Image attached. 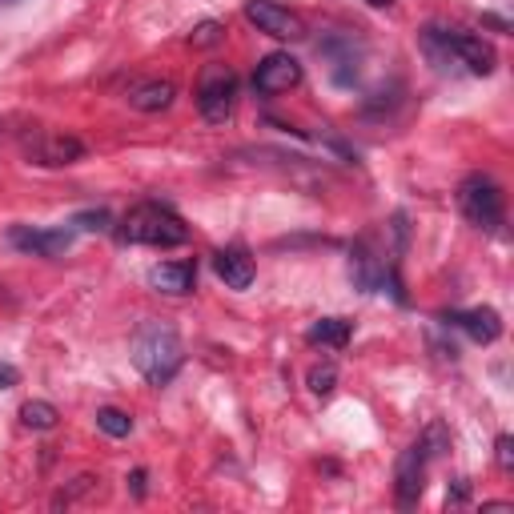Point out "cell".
Wrapping results in <instances>:
<instances>
[{
	"instance_id": "6da1fadb",
	"label": "cell",
	"mask_w": 514,
	"mask_h": 514,
	"mask_svg": "<svg viewBox=\"0 0 514 514\" xmlns=\"http://www.w3.org/2000/svg\"><path fill=\"white\" fill-rule=\"evenodd\" d=\"M185 362V350H181V338L173 326L165 322H145L137 334H133V366L141 370V378L149 386H169L177 378Z\"/></svg>"
},
{
	"instance_id": "7a4b0ae2",
	"label": "cell",
	"mask_w": 514,
	"mask_h": 514,
	"mask_svg": "<svg viewBox=\"0 0 514 514\" xmlns=\"http://www.w3.org/2000/svg\"><path fill=\"white\" fill-rule=\"evenodd\" d=\"M121 237L133 241V245H153V249H173V245H185L189 241V225L161 201H145V205H133L121 221Z\"/></svg>"
},
{
	"instance_id": "3957f363",
	"label": "cell",
	"mask_w": 514,
	"mask_h": 514,
	"mask_svg": "<svg viewBox=\"0 0 514 514\" xmlns=\"http://www.w3.org/2000/svg\"><path fill=\"white\" fill-rule=\"evenodd\" d=\"M422 41H426V49L434 53L438 65L458 61V65H466V73H474V77H490L494 65H498V53H494L482 37H470V33H454V29L430 25V29L422 33Z\"/></svg>"
},
{
	"instance_id": "277c9868",
	"label": "cell",
	"mask_w": 514,
	"mask_h": 514,
	"mask_svg": "<svg viewBox=\"0 0 514 514\" xmlns=\"http://www.w3.org/2000/svg\"><path fill=\"white\" fill-rule=\"evenodd\" d=\"M458 209L470 225L478 229H498L502 225V189L490 173H470L458 185Z\"/></svg>"
},
{
	"instance_id": "5b68a950",
	"label": "cell",
	"mask_w": 514,
	"mask_h": 514,
	"mask_svg": "<svg viewBox=\"0 0 514 514\" xmlns=\"http://www.w3.org/2000/svg\"><path fill=\"white\" fill-rule=\"evenodd\" d=\"M233 105H237V77L233 69L225 65H209L201 73V85H197V109L209 125H225L233 117Z\"/></svg>"
},
{
	"instance_id": "8992f818",
	"label": "cell",
	"mask_w": 514,
	"mask_h": 514,
	"mask_svg": "<svg viewBox=\"0 0 514 514\" xmlns=\"http://www.w3.org/2000/svg\"><path fill=\"white\" fill-rule=\"evenodd\" d=\"M245 21L274 41H302L306 37V21L298 13H290L286 5H278V0H245Z\"/></svg>"
},
{
	"instance_id": "52a82bcc",
	"label": "cell",
	"mask_w": 514,
	"mask_h": 514,
	"mask_svg": "<svg viewBox=\"0 0 514 514\" xmlns=\"http://www.w3.org/2000/svg\"><path fill=\"white\" fill-rule=\"evenodd\" d=\"M426 466H430V450L422 446V438L398 454V466H394V494H398V506H414V502L422 498Z\"/></svg>"
},
{
	"instance_id": "ba28073f",
	"label": "cell",
	"mask_w": 514,
	"mask_h": 514,
	"mask_svg": "<svg viewBox=\"0 0 514 514\" xmlns=\"http://www.w3.org/2000/svg\"><path fill=\"white\" fill-rule=\"evenodd\" d=\"M298 85H302V61L290 53H270L253 73V89L262 97H278V93H290Z\"/></svg>"
},
{
	"instance_id": "9c48e42d",
	"label": "cell",
	"mask_w": 514,
	"mask_h": 514,
	"mask_svg": "<svg viewBox=\"0 0 514 514\" xmlns=\"http://www.w3.org/2000/svg\"><path fill=\"white\" fill-rule=\"evenodd\" d=\"M73 237H77L73 225H57V229H29V225H17V229H9V241H13L17 249L33 253V257H61V253H69Z\"/></svg>"
},
{
	"instance_id": "30bf717a",
	"label": "cell",
	"mask_w": 514,
	"mask_h": 514,
	"mask_svg": "<svg viewBox=\"0 0 514 514\" xmlns=\"http://www.w3.org/2000/svg\"><path fill=\"white\" fill-rule=\"evenodd\" d=\"M442 322L454 326V330H462L478 346H490V342L502 338V318L490 306H482V310H450V314H442Z\"/></svg>"
},
{
	"instance_id": "8fae6325",
	"label": "cell",
	"mask_w": 514,
	"mask_h": 514,
	"mask_svg": "<svg viewBox=\"0 0 514 514\" xmlns=\"http://www.w3.org/2000/svg\"><path fill=\"white\" fill-rule=\"evenodd\" d=\"M213 274H217L229 290H249L253 278H257V266H253V257H249L241 245H229V249H217V253H213Z\"/></svg>"
},
{
	"instance_id": "7c38bea8",
	"label": "cell",
	"mask_w": 514,
	"mask_h": 514,
	"mask_svg": "<svg viewBox=\"0 0 514 514\" xmlns=\"http://www.w3.org/2000/svg\"><path fill=\"white\" fill-rule=\"evenodd\" d=\"M149 286L157 294H169V298H185L197 290V270L189 262H161L149 270Z\"/></svg>"
},
{
	"instance_id": "4fadbf2b",
	"label": "cell",
	"mask_w": 514,
	"mask_h": 514,
	"mask_svg": "<svg viewBox=\"0 0 514 514\" xmlns=\"http://www.w3.org/2000/svg\"><path fill=\"white\" fill-rule=\"evenodd\" d=\"M29 157L37 165H73L85 157V145L77 137H37L29 141Z\"/></svg>"
},
{
	"instance_id": "5bb4252c",
	"label": "cell",
	"mask_w": 514,
	"mask_h": 514,
	"mask_svg": "<svg viewBox=\"0 0 514 514\" xmlns=\"http://www.w3.org/2000/svg\"><path fill=\"white\" fill-rule=\"evenodd\" d=\"M173 97H177V85H173V81H161V77L137 81V85L129 89V105H133L137 113H165V109L173 105Z\"/></svg>"
},
{
	"instance_id": "9a60e30c",
	"label": "cell",
	"mask_w": 514,
	"mask_h": 514,
	"mask_svg": "<svg viewBox=\"0 0 514 514\" xmlns=\"http://www.w3.org/2000/svg\"><path fill=\"white\" fill-rule=\"evenodd\" d=\"M318 53H326L334 65H330V73H334V81L338 85H354L358 81V53H354V41H326V45H318Z\"/></svg>"
},
{
	"instance_id": "2e32d148",
	"label": "cell",
	"mask_w": 514,
	"mask_h": 514,
	"mask_svg": "<svg viewBox=\"0 0 514 514\" xmlns=\"http://www.w3.org/2000/svg\"><path fill=\"white\" fill-rule=\"evenodd\" d=\"M350 278H354L358 290H378V286L386 282V266L370 253L366 241H362V245L354 249V257H350Z\"/></svg>"
},
{
	"instance_id": "e0dca14e",
	"label": "cell",
	"mask_w": 514,
	"mask_h": 514,
	"mask_svg": "<svg viewBox=\"0 0 514 514\" xmlns=\"http://www.w3.org/2000/svg\"><path fill=\"white\" fill-rule=\"evenodd\" d=\"M350 334H354V326H350L346 318H322V322H314V326L306 330V342H310V346L346 350V346H350Z\"/></svg>"
},
{
	"instance_id": "ac0fdd59",
	"label": "cell",
	"mask_w": 514,
	"mask_h": 514,
	"mask_svg": "<svg viewBox=\"0 0 514 514\" xmlns=\"http://www.w3.org/2000/svg\"><path fill=\"white\" fill-rule=\"evenodd\" d=\"M57 406L53 402H41V398H33V402H25L21 406V422L29 426V430H53L57 426Z\"/></svg>"
},
{
	"instance_id": "d6986e66",
	"label": "cell",
	"mask_w": 514,
	"mask_h": 514,
	"mask_svg": "<svg viewBox=\"0 0 514 514\" xmlns=\"http://www.w3.org/2000/svg\"><path fill=\"white\" fill-rule=\"evenodd\" d=\"M97 430L109 434V438H129L133 434V418L125 410H117V406H101L97 410Z\"/></svg>"
},
{
	"instance_id": "ffe728a7",
	"label": "cell",
	"mask_w": 514,
	"mask_h": 514,
	"mask_svg": "<svg viewBox=\"0 0 514 514\" xmlns=\"http://www.w3.org/2000/svg\"><path fill=\"white\" fill-rule=\"evenodd\" d=\"M306 386H310V394H318V398H330L334 390H338V370L326 362V366H314L310 374H306Z\"/></svg>"
},
{
	"instance_id": "44dd1931",
	"label": "cell",
	"mask_w": 514,
	"mask_h": 514,
	"mask_svg": "<svg viewBox=\"0 0 514 514\" xmlns=\"http://www.w3.org/2000/svg\"><path fill=\"white\" fill-rule=\"evenodd\" d=\"M225 41V25H217V21H201L193 33H189V45L193 49H213V45H221Z\"/></svg>"
},
{
	"instance_id": "7402d4cb",
	"label": "cell",
	"mask_w": 514,
	"mask_h": 514,
	"mask_svg": "<svg viewBox=\"0 0 514 514\" xmlns=\"http://www.w3.org/2000/svg\"><path fill=\"white\" fill-rule=\"evenodd\" d=\"M73 229H89V233H105L109 229V213L105 209H89L73 217Z\"/></svg>"
},
{
	"instance_id": "603a6c76",
	"label": "cell",
	"mask_w": 514,
	"mask_h": 514,
	"mask_svg": "<svg viewBox=\"0 0 514 514\" xmlns=\"http://www.w3.org/2000/svg\"><path fill=\"white\" fill-rule=\"evenodd\" d=\"M494 450H498V454H494L498 466H502V470H514V438H510V434H498Z\"/></svg>"
},
{
	"instance_id": "cb8c5ba5",
	"label": "cell",
	"mask_w": 514,
	"mask_h": 514,
	"mask_svg": "<svg viewBox=\"0 0 514 514\" xmlns=\"http://www.w3.org/2000/svg\"><path fill=\"white\" fill-rule=\"evenodd\" d=\"M17 382H21L17 366H5V362H0V390H9V386H17Z\"/></svg>"
},
{
	"instance_id": "d4e9b609",
	"label": "cell",
	"mask_w": 514,
	"mask_h": 514,
	"mask_svg": "<svg viewBox=\"0 0 514 514\" xmlns=\"http://www.w3.org/2000/svg\"><path fill=\"white\" fill-rule=\"evenodd\" d=\"M482 510L494 514V510H514V506H510V502H482Z\"/></svg>"
},
{
	"instance_id": "484cf974",
	"label": "cell",
	"mask_w": 514,
	"mask_h": 514,
	"mask_svg": "<svg viewBox=\"0 0 514 514\" xmlns=\"http://www.w3.org/2000/svg\"><path fill=\"white\" fill-rule=\"evenodd\" d=\"M370 9H394V0H366Z\"/></svg>"
},
{
	"instance_id": "4316f807",
	"label": "cell",
	"mask_w": 514,
	"mask_h": 514,
	"mask_svg": "<svg viewBox=\"0 0 514 514\" xmlns=\"http://www.w3.org/2000/svg\"><path fill=\"white\" fill-rule=\"evenodd\" d=\"M5 5H17V0H0V9H5Z\"/></svg>"
}]
</instances>
